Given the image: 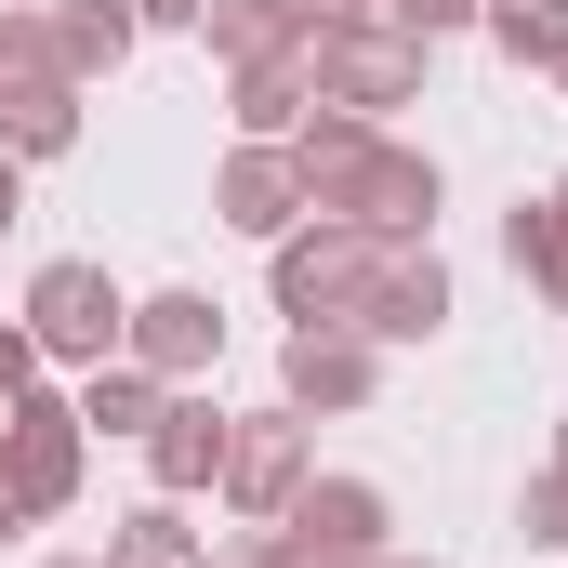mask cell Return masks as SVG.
Instances as JSON below:
<instances>
[{
    "instance_id": "cell-4",
    "label": "cell",
    "mask_w": 568,
    "mask_h": 568,
    "mask_svg": "<svg viewBox=\"0 0 568 568\" xmlns=\"http://www.w3.org/2000/svg\"><path fill=\"white\" fill-rule=\"evenodd\" d=\"M133 344H145V371H199V357L225 344V317H212L199 291H159V304L133 317Z\"/></svg>"
},
{
    "instance_id": "cell-12",
    "label": "cell",
    "mask_w": 568,
    "mask_h": 568,
    "mask_svg": "<svg viewBox=\"0 0 568 568\" xmlns=\"http://www.w3.org/2000/svg\"><path fill=\"white\" fill-rule=\"evenodd\" d=\"M239 489H252V503H265V489H291V436H278V424L239 436Z\"/></svg>"
},
{
    "instance_id": "cell-5",
    "label": "cell",
    "mask_w": 568,
    "mask_h": 568,
    "mask_svg": "<svg viewBox=\"0 0 568 568\" xmlns=\"http://www.w3.org/2000/svg\"><path fill=\"white\" fill-rule=\"evenodd\" d=\"M278 291L317 317V304H344V291H384V278H371V252H344V239H331V252H291V265H278Z\"/></svg>"
},
{
    "instance_id": "cell-3",
    "label": "cell",
    "mask_w": 568,
    "mask_h": 568,
    "mask_svg": "<svg viewBox=\"0 0 568 568\" xmlns=\"http://www.w3.org/2000/svg\"><path fill=\"white\" fill-rule=\"evenodd\" d=\"M67 503V410H13V463H0V529Z\"/></svg>"
},
{
    "instance_id": "cell-13",
    "label": "cell",
    "mask_w": 568,
    "mask_h": 568,
    "mask_svg": "<svg viewBox=\"0 0 568 568\" xmlns=\"http://www.w3.org/2000/svg\"><path fill=\"white\" fill-rule=\"evenodd\" d=\"M120 568H199V556H185V516H133V542H120Z\"/></svg>"
},
{
    "instance_id": "cell-16",
    "label": "cell",
    "mask_w": 568,
    "mask_h": 568,
    "mask_svg": "<svg viewBox=\"0 0 568 568\" xmlns=\"http://www.w3.org/2000/svg\"><path fill=\"white\" fill-rule=\"evenodd\" d=\"M159 13H185V0H159Z\"/></svg>"
},
{
    "instance_id": "cell-2",
    "label": "cell",
    "mask_w": 568,
    "mask_h": 568,
    "mask_svg": "<svg viewBox=\"0 0 568 568\" xmlns=\"http://www.w3.org/2000/svg\"><path fill=\"white\" fill-rule=\"evenodd\" d=\"M27 317H40V344H53V357H106V344L133 331V317H120V291L93 278V265H53V278L27 291Z\"/></svg>"
},
{
    "instance_id": "cell-11",
    "label": "cell",
    "mask_w": 568,
    "mask_h": 568,
    "mask_svg": "<svg viewBox=\"0 0 568 568\" xmlns=\"http://www.w3.org/2000/svg\"><path fill=\"white\" fill-rule=\"evenodd\" d=\"M503 40L542 53V67H568V13H556V0H503Z\"/></svg>"
},
{
    "instance_id": "cell-8",
    "label": "cell",
    "mask_w": 568,
    "mask_h": 568,
    "mask_svg": "<svg viewBox=\"0 0 568 568\" xmlns=\"http://www.w3.org/2000/svg\"><path fill=\"white\" fill-rule=\"evenodd\" d=\"M371 304H384L371 331H436V317H449V278H436V265H397V278L371 291Z\"/></svg>"
},
{
    "instance_id": "cell-7",
    "label": "cell",
    "mask_w": 568,
    "mask_h": 568,
    "mask_svg": "<svg viewBox=\"0 0 568 568\" xmlns=\"http://www.w3.org/2000/svg\"><path fill=\"white\" fill-rule=\"evenodd\" d=\"M225 212H239L252 239H278V225H291V172H278V159H239V172H225Z\"/></svg>"
},
{
    "instance_id": "cell-14",
    "label": "cell",
    "mask_w": 568,
    "mask_h": 568,
    "mask_svg": "<svg viewBox=\"0 0 568 568\" xmlns=\"http://www.w3.org/2000/svg\"><path fill=\"white\" fill-rule=\"evenodd\" d=\"M93 424H145V371H120V384L93 371Z\"/></svg>"
},
{
    "instance_id": "cell-6",
    "label": "cell",
    "mask_w": 568,
    "mask_h": 568,
    "mask_svg": "<svg viewBox=\"0 0 568 568\" xmlns=\"http://www.w3.org/2000/svg\"><path fill=\"white\" fill-rule=\"evenodd\" d=\"M212 463H225V424H212V410H159V476H172V489H199Z\"/></svg>"
},
{
    "instance_id": "cell-10",
    "label": "cell",
    "mask_w": 568,
    "mask_h": 568,
    "mask_svg": "<svg viewBox=\"0 0 568 568\" xmlns=\"http://www.w3.org/2000/svg\"><path fill=\"white\" fill-rule=\"evenodd\" d=\"M371 529H384V503H371V489H317V503H304V542H344V556H357Z\"/></svg>"
},
{
    "instance_id": "cell-1",
    "label": "cell",
    "mask_w": 568,
    "mask_h": 568,
    "mask_svg": "<svg viewBox=\"0 0 568 568\" xmlns=\"http://www.w3.org/2000/svg\"><path fill=\"white\" fill-rule=\"evenodd\" d=\"M304 185H331V199H357V225H410V212H436V172H410V159H371V145H304Z\"/></svg>"
},
{
    "instance_id": "cell-9",
    "label": "cell",
    "mask_w": 568,
    "mask_h": 568,
    "mask_svg": "<svg viewBox=\"0 0 568 568\" xmlns=\"http://www.w3.org/2000/svg\"><path fill=\"white\" fill-rule=\"evenodd\" d=\"M291 384H304V397H357V384H371V357H357V344H317V331H304V344H291Z\"/></svg>"
},
{
    "instance_id": "cell-15",
    "label": "cell",
    "mask_w": 568,
    "mask_h": 568,
    "mask_svg": "<svg viewBox=\"0 0 568 568\" xmlns=\"http://www.w3.org/2000/svg\"><path fill=\"white\" fill-rule=\"evenodd\" d=\"M0 225H13V159H0Z\"/></svg>"
}]
</instances>
